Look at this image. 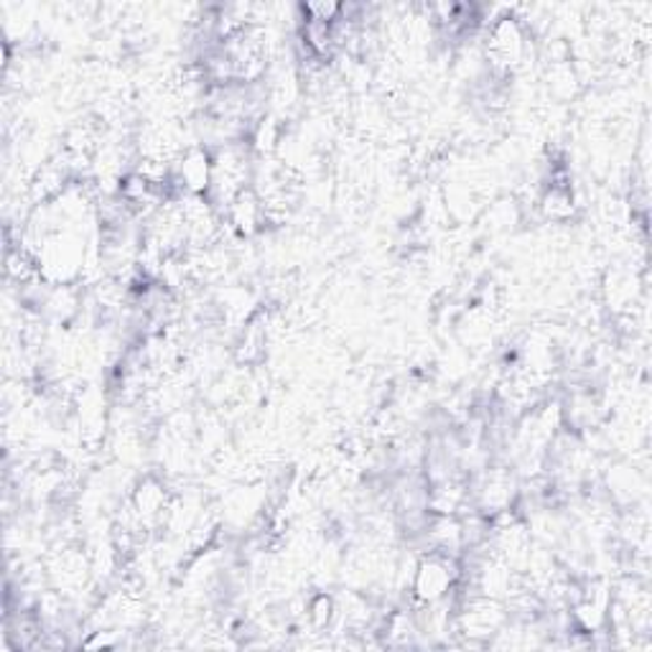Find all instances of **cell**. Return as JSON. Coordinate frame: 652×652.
Instances as JSON below:
<instances>
[{
  "label": "cell",
  "mask_w": 652,
  "mask_h": 652,
  "mask_svg": "<svg viewBox=\"0 0 652 652\" xmlns=\"http://www.w3.org/2000/svg\"><path fill=\"white\" fill-rule=\"evenodd\" d=\"M457 576H459L457 564H453L449 553L431 551L416 566V576H413V594H416L424 605L443 601L447 599V594L453 589Z\"/></svg>",
  "instance_id": "6da1fadb"
},
{
  "label": "cell",
  "mask_w": 652,
  "mask_h": 652,
  "mask_svg": "<svg viewBox=\"0 0 652 652\" xmlns=\"http://www.w3.org/2000/svg\"><path fill=\"white\" fill-rule=\"evenodd\" d=\"M525 44L523 23L513 15H505V19H498L487 36V60L498 70H513L523 60Z\"/></svg>",
  "instance_id": "7a4b0ae2"
},
{
  "label": "cell",
  "mask_w": 652,
  "mask_h": 652,
  "mask_svg": "<svg viewBox=\"0 0 652 652\" xmlns=\"http://www.w3.org/2000/svg\"><path fill=\"white\" fill-rule=\"evenodd\" d=\"M541 210L548 220H556V222H564V220L571 217L574 210H576L571 189L564 186V184H553L548 192L543 194Z\"/></svg>",
  "instance_id": "277c9868"
},
{
  "label": "cell",
  "mask_w": 652,
  "mask_h": 652,
  "mask_svg": "<svg viewBox=\"0 0 652 652\" xmlns=\"http://www.w3.org/2000/svg\"><path fill=\"white\" fill-rule=\"evenodd\" d=\"M177 177L184 186V194L204 196L212 186V159L204 148H189L179 156Z\"/></svg>",
  "instance_id": "3957f363"
}]
</instances>
